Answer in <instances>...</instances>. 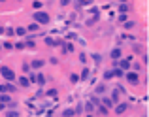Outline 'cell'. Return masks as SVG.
Listing matches in <instances>:
<instances>
[{
	"label": "cell",
	"mask_w": 149,
	"mask_h": 117,
	"mask_svg": "<svg viewBox=\"0 0 149 117\" xmlns=\"http://www.w3.org/2000/svg\"><path fill=\"white\" fill-rule=\"evenodd\" d=\"M113 76H117V77H123V70L115 68V70H113Z\"/></svg>",
	"instance_id": "obj_14"
},
{
	"label": "cell",
	"mask_w": 149,
	"mask_h": 117,
	"mask_svg": "<svg viewBox=\"0 0 149 117\" xmlns=\"http://www.w3.org/2000/svg\"><path fill=\"white\" fill-rule=\"evenodd\" d=\"M45 44H47V45H57V42H53L51 38H45Z\"/></svg>",
	"instance_id": "obj_23"
},
{
	"label": "cell",
	"mask_w": 149,
	"mask_h": 117,
	"mask_svg": "<svg viewBox=\"0 0 149 117\" xmlns=\"http://www.w3.org/2000/svg\"><path fill=\"white\" fill-rule=\"evenodd\" d=\"M44 66V61H34L32 62V68H42Z\"/></svg>",
	"instance_id": "obj_11"
},
{
	"label": "cell",
	"mask_w": 149,
	"mask_h": 117,
	"mask_svg": "<svg viewBox=\"0 0 149 117\" xmlns=\"http://www.w3.org/2000/svg\"><path fill=\"white\" fill-rule=\"evenodd\" d=\"M15 34H17V36H25V34H26V29L19 26V29H15Z\"/></svg>",
	"instance_id": "obj_8"
},
{
	"label": "cell",
	"mask_w": 149,
	"mask_h": 117,
	"mask_svg": "<svg viewBox=\"0 0 149 117\" xmlns=\"http://www.w3.org/2000/svg\"><path fill=\"white\" fill-rule=\"evenodd\" d=\"M38 29V25H36V23H32V25H29V30H36Z\"/></svg>",
	"instance_id": "obj_26"
},
{
	"label": "cell",
	"mask_w": 149,
	"mask_h": 117,
	"mask_svg": "<svg viewBox=\"0 0 149 117\" xmlns=\"http://www.w3.org/2000/svg\"><path fill=\"white\" fill-rule=\"evenodd\" d=\"M127 81H128V83H138V74H136V72H128L127 74Z\"/></svg>",
	"instance_id": "obj_3"
},
{
	"label": "cell",
	"mask_w": 149,
	"mask_h": 117,
	"mask_svg": "<svg viewBox=\"0 0 149 117\" xmlns=\"http://www.w3.org/2000/svg\"><path fill=\"white\" fill-rule=\"evenodd\" d=\"M34 81H38L40 85H44V83H45V77H44V76L40 74V76H36V79H34Z\"/></svg>",
	"instance_id": "obj_12"
},
{
	"label": "cell",
	"mask_w": 149,
	"mask_h": 117,
	"mask_svg": "<svg viewBox=\"0 0 149 117\" xmlns=\"http://www.w3.org/2000/svg\"><path fill=\"white\" fill-rule=\"evenodd\" d=\"M10 102V96L8 95H0V104H8Z\"/></svg>",
	"instance_id": "obj_10"
},
{
	"label": "cell",
	"mask_w": 149,
	"mask_h": 117,
	"mask_svg": "<svg viewBox=\"0 0 149 117\" xmlns=\"http://www.w3.org/2000/svg\"><path fill=\"white\" fill-rule=\"evenodd\" d=\"M34 19H36V25H47L49 23V15L45 11H36L34 13Z\"/></svg>",
	"instance_id": "obj_1"
},
{
	"label": "cell",
	"mask_w": 149,
	"mask_h": 117,
	"mask_svg": "<svg viewBox=\"0 0 149 117\" xmlns=\"http://www.w3.org/2000/svg\"><path fill=\"white\" fill-rule=\"evenodd\" d=\"M6 117H17V111H8Z\"/></svg>",
	"instance_id": "obj_27"
},
{
	"label": "cell",
	"mask_w": 149,
	"mask_h": 117,
	"mask_svg": "<svg viewBox=\"0 0 149 117\" xmlns=\"http://www.w3.org/2000/svg\"><path fill=\"white\" fill-rule=\"evenodd\" d=\"M85 108H87V111H93V110H95V106H93V102H87V104H85Z\"/></svg>",
	"instance_id": "obj_18"
},
{
	"label": "cell",
	"mask_w": 149,
	"mask_h": 117,
	"mask_svg": "<svg viewBox=\"0 0 149 117\" xmlns=\"http://www.w3.org/2000/svg\"><path fill=\"white\" fill-rule=\"evenodd\" d=\"M70 79H72V83H77V81H79V76H76V74H72V77H70Z\"/></svg>",
	"instance_id": "obj_20"
},
{
	"label": "cell",
	"mask_w": 149,
	"mask_h": 117,
	"mask_svg": "<svg viewBox=\"0 0 149 117\" xmlns=\"http://www.w3.org/2000/svg\"><path fill=\"white\" fill-rule=\"evenodd\" d=\"M32 6H34V10H40V8H42V2H40V0H36Z\"/></svg>",
	"instance_id": "obj_19"
},
{
	"label": "cell",
	"mask_w": 149,
	"mask_h": 117,
	"mask_svg": "<svg viewBox=\"0 0 149 117\" xmlns=\"http://www.w3.org/2000/svg\"><path fill=\"white\" fill-rule=\"evenodd\" d=\"M87 4H89L87 0H77V6H87Z\"/></svg>",
	"instance_id": "obj_25"
},
{
	"label": "cell",
	"mask_w": 149,
	"mask_h": 117,
	"mask_svg": "<svg viewBox=\"0 0 149 117\" xmlns=\"http://www.w3.org/2000/svg\"><path fill=\"white\" fill-rule=\"evenodd\" d=\"M111 100H109V98H104V102H102V106H104V108H108V106H111Z\"/></svg>",
	"instance_id": "obj_16"
},
{
	"label": "cell",
	"mask_w": 149,
	"mask_h": 117,
	"mask_svg": "<svg viewBox=\"0 0 149 117\" xmlns=\"http://www.w3.org/2000/svg\"><path fill=\"white\" fill-rule=\"evenodd\" d=\"M104 91H106V85H104V83L96 87V93H98V95H102V93H104Z\"/></svg>",
	"instance_id": "obj_13"
},
{
	"label": "cell",
	"mask_w": 149,
	"mask_h": 117,
	"mask_svg": "<svg viewBox=\"0 0 149 117\" xmlns=\"http://www.w3.org/2000/svg\"><path fill=\"white\" fill-rule=\"evenodd\" d=\"M0 2H4V0H0Z\"/></svg>",
	"instance_id": "obj_31"
},
{
	"label": "cell",
	"mask_w": 149,
	"mask_h": 117,
	"mask_svg": "<svg viewBox=\"0 0 149 117\" xmlns=\"http://www.w3.org/2000/svg\"><path fill=\"white\" fill-rule=\"evenodd\" d=\"M93 58H95L96 62H100V61H102V57H100V55H93Z\"/></svg>",
	"instance_id": "obj_28"
},
{
	"label": "cell",
	"mask_w": 149,
	"mask_h": 117,
	"mask_svg": "<svg viewBox=\"0 0 149 117\" xmlns=\"http://www.w3.org/2000/svg\"><path fill=\"white\" fill-rule=\"evenodd\" d=\"M119 93H121L119 89H113V95H111V98H109V100H111V102H115V100L119 98Z\"/></svg>",
	"instance_id": "obj_7"
},
{
	"label": "cell",
	"mask_w": 149,
	"mask_h": 117,
	"mask_svg": "<svg viewBox=\"0 0 149 117\" xmlns=\"http://www.w3.org/2000/svg\"><path fill=\"white\" fill-rule=\"evenodd\" d=\"M70 4V0H61V6H68Z\"/></svg>",
	"instance_id": "obj_29"
},
{
	"label": "cell",
	"mask_w": 149,
	"mask_h": 117,
	"mask_svg": "<svg viewBox=\"0 0 149 117\" xmlns=\"http://www.w3.org/2000/svg\"><path fill=\"white\" fill-rule=\"evenodd\" d=\"M4 32H6L8 36H13V34H15V30H13V29H6V30H4Z\"/></svg>",
	"instance_id": "obj_22"
},
{
	"label": "cell",
	"mask_w": 149,
	"mask_h": 117,
	"mask_svg": "<svg viewBox=\"0 0 149 117\" xmlns=\"http://www.w3.org/2000/svg\"><path fill=\"white\" fill-rule=\"evenodd\" d=\"M89 77V68H85L83 72H81V79H87Z\"/></svg>",
	"instance_id": "obj_15"
},
{
	"label": "cell",
	"mask_w": 149,
	"mask_h": 117,
	"mask_svg": "<svg viewBox=\"0 0 149 117\" xmlns=\"http://www.w3.org/2000/svg\"><path fill=\"white\" fill-rule=\"evenodd\" d=\"M119 64V70H128L130 68V61H121V62H117Z\"/></svg>",
	"instance_id": "obj_4"
},
{
	"label": "cell",
	"mask_w": 149,
	"mask_h": 117,
	"mask_svg": "<svg viewBox=\"0 0 149 117\" xmlns=\"http://www.w3.org/2000/svg\"><path fill=\"white\" fill-rule=\"evenodd\" d=\"M19 83L23 85V87H29V83H30V79L29 77H21V79H19Z\"/></svg>",
	"instance_id": "obj_9"
},
{
	"label": "cell",
	"mask_w": 149,
	"mask_h": 117,
	"mask_svg": "<svg viewBox=\"0 0 149 117\" xmlns=\"http://www.w3.org/2000/svg\"><path fill=\"white\" fill-rule=\"evenodd\" d=\"M0 74H2V77H4V79H8V81H13L15 79L13 70H10L8 66H2V68H0Z\"/></svg>",
	"instance_id": "obj_2"
},
{
	"label": "cell",
	"mask_w": 149,
	"mask_h": 117,
	"mask_svg": "<svg viewBox=\"0 0 149 117\" xmlns=\"http://www.w3.org/2000/svg\"><path fill=\"white\" fill-rule=\"evenodd\" d=\"M127 108H128V104H119V106L115 108V111L117 114H123V111H127Z\"/></svg>",
	"instance_id": "obj_5"
},
{
	"label": "cell",
	"mask_w": 149,
	"mask_h": 117,
	"mask_svg": "<svg viewBox=\"0 0 149 117\" xmlns=\"http://www.w3.org/2000/svg\"><path fill=\"white\" fill-rule=\"evenodd\" d=\"M2 32H4V29H2V26H0V34H2Z\"/></svg>",
	"instance_id": "obj_30"
},
{
	"label": "cell",
	"mask_w": 149,
	"mask_h": 117,
	"mask_svg": "<svg viewBox=\"0 0 149 117\" xmlns=\"http://www.w3.org/2000/svg\"><path fill=\"white\" fill-rule=\"evenodd\" d=\"M109 77H113V70H108V72L104 74V79H109Z\"/></svg>",
	"instance_id": "obj_17"
},
{
	"label": "cell",
	"mask_w": 149,
	"mask_h": 117,
	"mask_svg": "<svg viewBox=\"0 0 149 117\" xmlns=\"http://www.w3.org/2000/svg\"><path fill=\"white\" fill-rule=\"evenodd\" d=\"M119 57H121V49H119V47H115V49L111 51V58H119Z\"/></svg>",
	"instance_id": "obj_6"
},
{
	"label": "cell",
	"mask_w": 149,
	"mask_h": 117,
	"mask_svg": "<svg viewBox=\"0 0 149 117\" xmlns=\"http://www.w3.org/2000/svg\"><path fill=\"white\" fill-rule=\"evenodd\" d=\"M98 111H100V114H108V108H104V106H98Z\"/></svg>",
	"instance_id": "obj_24"
},
{
	"label": "cell",
	"mask_w": 149,
	"mask_h": 117,
	"mask_svg": "<svg viewBox=\"0 0 149 117\" xmlns=\"http://www.w3.org/2000/svg\"><path fill=\"white\" fill-rule=\"evenodd\" d=\"M74 115V110H64V117H72Z\"/></svg>",
	"instance_id": "obj_21"
}]
</instances>
